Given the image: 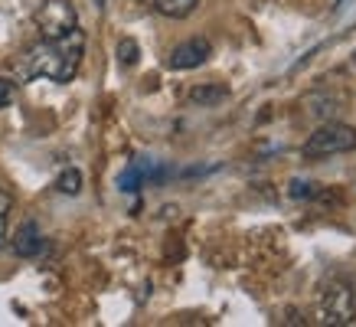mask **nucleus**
<instances>
[{
	"instance_id": "7",
	"label": "nucleus",
	"mask_w": 356,
	"mask_h": 327,
	"mask_svg": "<svg viewBox=\"0 0 356 327\" xmlns=\"http://www.w3.org/2000/svg\"><path fill=\"white\" fill-rule=\"evenodd\" d=\"M154 177H161V170L154 167V161L140 157V161H134L128 170L118 177V186L124 190V193H134V190H140V186H144V180H154Z\"/></svg>"
},
{
	"instance_id": "10",
	"label": "nucleus",
	"mask_w": 356,
	"mask_h": 327,
	"mask_svg": "<svg viewBox=\"0 0 356 327\" xmlns=\"http://www.w3.org/2000/svg\"><path fill=\"white\" fill-rule=\"evenodd\" d=\"M154 7H157L163 17H170V20H186V17L200 7V0H154Z\"/></svg>"
},
{
	"instance_id": "3",
	"label": "nucleus",
	"mask_w": 356,
	"mask_h": 327,
	"mask_svg": "<svg viewBox=\"0 0 356 327\" xmlns=\"http://www.w3.org/2000/svg\"><path fill=\"white\" fill-rule=\"evenodd\" d=\"M33 23L40 30V40H63L72 30H79V13L72 0H43Z\"/></svg>"
},
{
	"instance_id": "12",
	"label": "nucleus",
	"mask_w": 356,
	"mask_h": 327,
	"mask_svg": "<svg viewBox=\"0 0 356 327\" xmlns=\"http://www.w3.org/2000/svg\"><path fill=\"white\" fill-rule=\"evenodd\" d=\"M10 213H13V193L0 186V249L7 242V226H10Z\"/></svg>"
},
{
	"instance_id": "11",
	"label": "nucleus",
	"mask_w": 356,
	"mask_h": 327,
	"mask_svg": "<svg viewBox=\"0 0 356 327\" xmlns=\"http://www.w3.org/2000/svg\"><path fill=\"white\" fill-rule=\"evenodd\" d=\"M56 190L65 196H79L82 193V174H79L76 167H69V170H63L59 174V180H56Z\"/></svg>"
},
{
	"instance_id": "16",
	"label": "nucleus",
	"mask_w": 356,
	"mask_h": 327,
	"mask_svg": "<svg viewBox=\"0 0 356 327\" xmlns=\"http://www.w3.org/2000/svg\"><path fill=\"white\" fill-rule=\"evenodd\" d=\"M353 65H356V56H353Z\"/></svg>"
},
{
	"instance_id": "8",
	"label": "nucleus",
	"mask_w": 356,
	"mask_h": 327,
	"mask_svg": "<svg viewBox=\"0 0 356 327\" xmlns=\"http://www.w3.org/2000/svg\"><path fill=\"white\" fill-rule=\"evenodd\" d=\"M304 102H321V109H314L311 115H317V118H324V121L334 118V115H340V111L346 109V95H334V92H324V88L311 92Z\"/></svg>"
},
{
	"instance_id": "5",
	"label": "nucleus",
	"mask_w": 356,
	"mask_h": 327,
	"mask_svg": "<svg viewBox=\"0 0 356 327\" xmlns=\"http://www.w3.org/2000/svg\"><path fill=\"white\" fill-rule=\"evenodd\" d=\"M209 56H213V43H209L206 36H190V40H184L180 46H173L167 65L177 69V72H184V69H196V65H203Z\"/></svg>"
},
{
	"instance_id": "1",
	"label": "nucleus",
	"mask_w": 356,
	"mask_h": 327,
	"mask_svg": "<svg viewBox=\"0 0 356 327\" xmlns=\"http://www.w3.org/2000/svg\"><path fill=\"white\" fill-rule=\"evenodd\" d=\"M82 53H86V33L72 30L63 40H43L26 49L23 63H26V76L30 79H49V82H72L82 65Z\"/></svg>"
},
{
	"instance_id": "14",
	"label": "nucleus",
	"mask_w": 356,
	"mask_h": 327,
	"mask_svg": "<svg viewBox=\"0 0 356 327\" xmlns=\"http://www.w3.org/2000/svg\"><path fill=\"white\" fill-rule=\"evenodd\" d=\"M13 98H17V82L13 79H0V109L13 105Z\"/></svg>"
},
{
	"instance_id": "13",
	"label": "nucleus",
	"mask_w": 356,
	"mask_h": 327,
	"mask_svg": "<svg viewBox=\"0 0 356 327\" xmlns=\"http://www.w3.org/2000/svg\"><path fill=\"white\" fill-rule=\"evenodd\" d=\"M140 59V49L138 43L131 40V36H124V40H118V63L124 65V69H131V65H138Z\"/></svg>"
},
{
	"instance_id": "9",
	"label": "nucleus",
	"mask_w": 356,
	"mask_h": 327,
	"mask_svg": "<svg viewBox=\"0 0 356 327\" xmlns=\"http://www.w3.org/2000/svg\"><path fill=\"white\" fill-rule=\"evenodd\" d=\"M226 98H229L226 86H196V88H190V102L200 105V109H213V105L226 102Z\"/></svg>"
},
{
	"instance_id": "2",
	"label": "nucleus",
	"mask_w": 356,
	"mask_h": 327,
	"mask_svg": "<svg viewBox=\"0 0 356 327\" xmlns=\"http://www.w3.org/2000/svg\"><path fill=\"white\" fill-rule=\"evenodd\" d=\"M356 151V128L343 121H321L314 134L301 144V154L307 161H321V157H334V154Z\"/></svg>"
},
{
	"instance_id": "6",
	"label": "nucleus",
	"mask_w": 356,
	"mask_h": 327,
	"mask_svg": "<svg viewBox=\"0 0 356 327\" xmlns=\"http://www.w3.org/2000/svg\"><path fill=\"white\" fill-rule=\"evenodd\" d=\"M43 249H46V239H43V232H40V226H36L33 219H26V223L13 232V252H17L20 259H36Z\"/></svg>"
},
{
	"instance_id": "15",
	"label": "nucleus",
	"mask_w": 356,
	"mask_h": 327,
	"mask_svg": "<svg viewBox=\"0 0 356 327\" xmlns=\"http://www.w3.org/2000/svg\"><path fill=\"white\" fill-rule=\"evenodd\" d=\"M92 3H95V10H105V3H108V0H92Z\"/></svg>"
},
{
	"instance_id": "4",
	"label": "nucleus",
	"mask_w": 356,
	"mask_h": 327,
	"mask_svg": "<svg viewBox=\"0 0 356 327\" xmlns=\"http://www.w3.org/2000/svg\"><path fill=\"white\" fill-rule=\"evenodd\" d=\"M317 317L324 324H337L346 327L356 321V292L346 282H330L321 292V301H317Z\"/></svg>"
}]
</instances>
